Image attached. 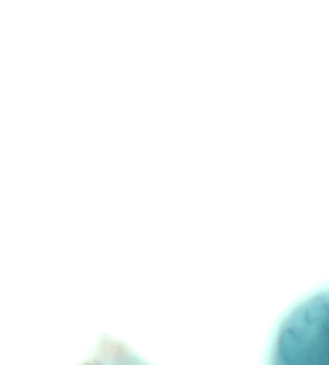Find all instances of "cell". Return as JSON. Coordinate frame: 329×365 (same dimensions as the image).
Returning a JSON list of instances; mask_svg holds the SVG:
<instances>
[{"label":"cell","instance_id":"cell-1","mask_svg":"<svg viewBox=\"0 0 329 365\" xmlns=\"http://www.w3.org/2000/svg\"><path fill=\"white\" fill-rule=\"evenodd\" d=\"M268 365H329V288L300 302L284 318Z\"/></svg>","mask_w":329,"mask_h":365},{"label":"cell","instance_id":"cell-2","mask_svg":"<svg viewBox=\"0 0 329 365\" xmlns=\"http://www.w3.org/2000/svg\"><path fill=\"white\" fill-rule=\"evenodd\" d=\"M108 359L103 358L100 359H98V361H95L94 362H92V364H85V365H116V359H114V362L112 364H108ZM112 361H113V359H112ZM117 365H142L141 364H138L137 362L136 359H123V364H117Z\"/></svg>","mask_w":329,"mask_h":365}]
</instances>
